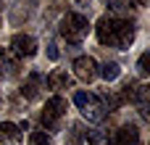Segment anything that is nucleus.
<instances>
[{
  "label": "nucleus",
  "instance_id": "f257e3e1",
  "mask_svg": "<svg viewBox=\"0 0 150 145\" xmlns=\"http://www.w3.org/2000/svg\"><path fill=\"white\" fill-rule=\"evenodd\" d=\"M95 34H98L100 45L124 50L134 42V24L127 21V18H119V16H103L95 26Z\"/></svg>",
  "mask_w": 150,
  "mask_h": 145
},
{
  "label": "nucleus",
  "instance_id": "f03ea898",
  "mask_svg": "<svg viewBox=\"0 0 150 145\" xmlns=\"http://www.w3.org/2000/svg\"><path fill=\"white\" fill-rule=\"evenodd\" d=\"M58 32H61V37H63L66 42H82V40L87 37V32H90V21H87V16H82V13H66V16L61 18Z\"/></svg>",
  "mask_w": 150,
  "mask_h": 145
},
{
  "label": "nucleus",
  "instance_id": "7ed1b4c3",
  "mask_svg": "<svg viewBox=\"0 0 150 145\" xmlns=\"http://www.w3.org/2000/svg\"><path fill=\"white\" fill-rule=\"evenodd\" d=\"M63 114H66V100H63L61 95H53V98L45 103L42 114H40V122H42L45 132H55V129L61 127V119H63Z\"/></svg>",
  "mask_w": 150,
  "mask_h": 145
},
{
  "label": "nucleus",
  "instance_id": "20e7f679",
  "mask_svg": "<svg viewBox=\"0 0 150 145\" xmlns=\"http://www.w3.org/2000/svg\"><path fill=\"white\" fill-rule=\"evenodd\" d=\"M11 53L16 58H32L37 53V40L32 34H16L11 40Z\"/></svg>",
  "mask_w": 150,
  "mask_h": 145
},
{
  "label": "nucleus",
  "instance_id": "39448f33",
  "mask_svg": "<svg viewBox=\"0 0 150 145\" xmlns=\"http://www.w3.org/2000/svg\"><path fill=\"white\" fill-rule=\"evenodd\" d=\"M71 69H74L76 79H82V82H92V79L98 77V63H95V58H90V55H79Z\"/></svg>",
  "mask_w": 150,
  "mask_h": 145
},
{
  "label": "nucleus",
  "instance_id": "423d86ee",
  "mask_svg": "<svg viewBox=\"0 0 150 145\" xmlns=\"http://www.w3.org/2000/svg\"><path fill=\"white\" fill-rule=\"evenodd\" d=\"M108 145H140V129L134 124H121L108 140Z\"/></svg>",
  "mask_w": 150,
  "mask_h": 145
},
{
  "label": "nucleus",
  "instance_id": "0eeeda50",
  "mask_svg": "<svg viewBox=\"0 0 150 145\" xmlns=\"http://www.w3.org/2000/svg\"><path fill=\"white\" fill-rule=\"evenodd\" d=\"M42 90H45V79H42L40 71H32V74L24 79V85H21V95H24L26 100H37Z\"/></svg>",
  "mask_w": 150,
  "mask_h": 145
},
{
  "label": "nucleus",
  "instance_id": "6e6552de",
  "mask_svg": "<svg viewBox=\"0 0 150 145\" xmlns=\"http://www.w3.org/2000/svg\"><path fill=\"white\" fill-rule=\"evenodd\" d=\"M37 11V0H16V5L11 8V24H21L29 21Z\"/></svg>",
  "mask_w": 150,
  "mask_h": 145
},
{
  "label": "nucleus",
  "instance_id": "1a4fd4ad",
  "mask_svg": "<svg viewBox=\"0 0 150 145\" xmlns=\"http://www.w3.org/2000/svg\"><path fill=\"white\" fill-rule=\"evenodd\" d=\"M121 100L145 106V100H148V87H142V85H137V82H127V85L121 87Z\"/></svg>",
  "mask_w": 150,
  "mask_h": 145
},
{
  "label": "nucleus",
  "instance_id": "9d476101",
  "mask_svg": "<svg viewBox=\"0 0 150 145\" xmlns=\"http://www.w3.org/2000/svg\"><path fill=\"white\" fill-rule=\"evenodd\" d=\"M82 114H84V119H90V122H103V119L108 116V108H105V103H103L100 95H98V98H90V103L82 108Z\"/></svg>",
  "mask_w": 150,
  "mask_h": 145
},
{
  "label": "nucleus",
  "instance_id": "9b49d317",
  "mask_svg": "<svg viewBox=\"0 0 150 145\" xmlns=\"http://www.w3.org/2000/svg\"><path fill=\"white\" fill-rule=\"evenodd\" d=\"M0 140H3V145H18L21 143V127L13 122H3L0 124Z\"/></svg>",
  "mask_w": 150,
  "mask_h": 145
},
{
  "label": "nucleus",
  "instance_id": "f8f14e48",
  "mask_svg": "<svg viewBox=\"0 0 150 145\" xmlns=\"http://www.w3.org/2000/svg\"><path fill=\"white\" fill-rule=\"evenodd\" d=\"M45 85H47L50 90H66V87L71 85V77H69L63 69H55V71H50V74H47Z\"/></svg>",
  "mask_w": 150,
  "mask_h": 145
},
{
  "label": "nucleus",
  "instance_id": "ddd939ff",
  "mask_svg": "<svg viewBox=\"0 0 150 145\" xmlns=\"http://www.w3.org/2000/svg\"><path fill=\"white\" fill-rule=\"evenodd\" d=\"M16 69H18V61L8 50H0V77H13Z\"/></svg>",
  "mask_w": 150,
  "mask_h": 145
},
{
  "label": "nucleus",
  "instance_id": "4468645a",
  "mask_svg": "<svg viewBox=\"0 0 150 145\" xmlns=\"http://www.w3.org/2000/svg\"><path fill=\"white\" fill-rule=\"evenodd\" d=\"M119 74H121V69H119V63H116V61H108V63H103V69H100V77H103L105 82L119 79Z\"/></svg>",
  "mask_w": 150,
  "mask_h": 145
},
{
  "label": "nucleus",
  "instance_id": "2eb2a0df",
  "mask_svg": "<svg viewBox=\"0 0 150 145\" xmlns=\"http://www.w3.org/2000/svg\"><path fill=\"white\" fill-rule=\"evenodd\" d=\"M29 145H53V140L45 129H34V132H29Z\"/></svg>",
  "mask_w": 150,
  "mask_h": 145
},
{
  "label": "nucleus",
  "instance_id": "dca6fc26",
  "mask_svg": "<svg viewBox=\"0 0 150 145\" xmlns=\"http://www.w3.org/2000/svg\"><path fill=\"white\" fill-rule=\"evenodd\" d=\"M137 71H140V77H148V74H150V53H142V55H140V61H137Z\"/></svg>",
  "mask_w": 150,
  "mask_h": 145
},
{
  "label": "nucleus",
  "instance_id": "f3484780",
  "mask_svg": "<svg viewBox=\"0 0 150 145\" xmlns=\"http://www.w3.org/2000/svg\"><path fill=\"white\" fill-rule=\"evenodd\" d=\"M90 98H92V95H90V92H84V90H79V92H76V95H74V103H76V108H79V111H82V108H84V106H87V103H90Z\"/></svg>",
  "mask_w": 150,
  "mask_h": 145
},
{
  "label": "nucleus",
  "instance_id": "a211bd4d",
  "mask_svg": "<svg viewBox=\"0 0 150 145\" xmlns=\"http://www.w3.org/2000/svg\"><path fill=\"white\" fill-rule=\"evenodd\" d=\"M105 5H108V8H113V11H127L132 3H124V0H105Z\"/></svg>",
  "mask_w": 150,
  "mask_h": 145
},
{
  "label": "nucleus",
  "instance_id": "6ab92c4d",
  "mask_svg": "<svg viewBox=\"0 0 150 145\" xmlns=\"http://www.w3.org/2000/svg\"><path fill=\"white\" fill-rule=\"evenodd\" d=\"M47 55H50V58H53V61H55V58H58V48H55V45H53V42H50V45H47Z\"/></svg>",
  "mask_w": 150,
  "mask_h": 145
},
{
  "label": "nucleus",
  "instance_id": "aec40b11",
  "mask_svg": "<svg viewBox=\"0 0 150 145\" xmlns=\"http://www.w3.org/2000/svg\"><path fill=\"white\" fill-rule=\"evenodd\" d=\"M134 3H137V5H145V3H148V0H134Z\"/></svg>",
  "mask_w": 150,
  "mask_h": 145
},
{
  "label": "nucleus",
  "instance_id": "412c9836",
  "mask_svg": "<svg viewBox=\"0 0 150 145\" xmlns=\"http://www.w3.org/2000/svg\"><path fill=\"white\" fill-rule=\"evenodd\" d=\"M3 5H5V0H0V8H3Z\"/></svg>",
  "mask_w": 150,
  "mask_h": 145
}]
</instances>
